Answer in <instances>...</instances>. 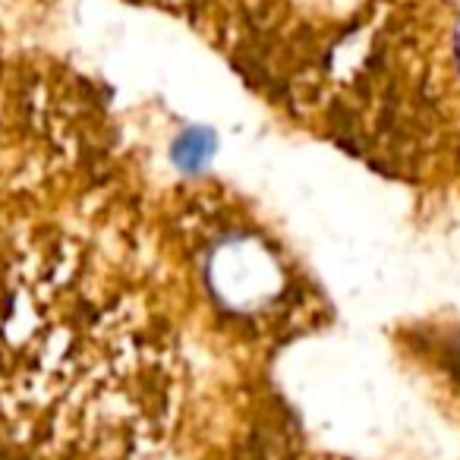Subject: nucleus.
Instances as JSON below:
<instances>
[{
    "instance_id": "f257e3e1",
    "label": "nucleus",
    "mask_w": 460,
    "mask_h": 460,
    "mask_svg": "<svg viewBox=\"0 0 460 460\" xmlns=\"http://www.w3.org/2000/svg\"><path fill=\"white\" fill-rule=\"evenodd\" d=\"M215 155V133L211 129H186L173 139L171 158L183 171H199Z\"/></svg>"
}]
</instances>
